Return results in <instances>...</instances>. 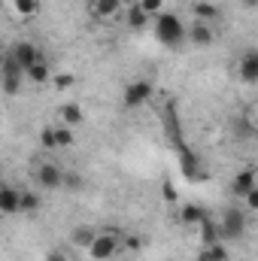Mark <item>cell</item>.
<instances>
[{
	"instance_id": "6da1fadb",
	"label": "cell",
	"mask_w": 258,
	"mask_h": 261,
	"mask_svg": "<svg viewBox=\"0 0 258 261\" xmlns=\"http://www.w3.org/2000/svg\"><path fill=\"white\" fill-rule=\"evenodd\" d=\"M155 40L167 49H176L183 40H186V24L179 15L173 12H158L155 15Z\"/></svg>"
},
{
	"instance_id": "7a4b0ae2",
	"label": "cell",
	"mask_w": 258,
	"mask_h": 261,
	"mask_svg": "<svg viewBox=\"0 0 258 261\" xmlns=\"http://www.w3.org/2000/svg\"><path fill=\"white\" fill-rule=\"evenodd\" d=\"M88 249V255L94 261H110L113 255H119L122 252V240H119V231L113 228V231H97L94 234V240L85 246Z\"/></svg>"
},
{
	"instance_id": "3957f363",
	"label": "cell",
	"mask_w": 258,
	"mask_h": 261,
	"mask_svg": "<svg viewBox=\"0 0 258 261\" xmlns=\"http://www.w3.org/2000/svg\"><path fill=\"white\" fill-rule=\"evenodd\" d=\"M216 228H219V237H225V240H240V237L246 234V213H243L240 206H228V210L222 213V222H219Z\"/></svg>"
},
{
	"instance_id": "277c9868",
	"label": "cell",
	"mask_w": 258,
	"mask_h": 261,
	"mask_svg": "<svg viewBox=\"0 0 258 261\" xmlns=\"http://www.w3.org/2000/svg\"><path fill=\"white\" fill-rule=\"evenodd\" d=\"M152 94H155V88H152V82H149V79H134V82H128V85H125L122 107H125V110L146 107V103L152 100Z\"/></svg>"
},
{
	"instance_id": "5b68a950",
	"label": "cell",
	"mask_w": 258,
	"mask_h": 261,
	"mask_svg": "<svg viewBox=\"0 0 258 261\" xmlns=\"http://www.w3.org/2000/svg\"><path fill=\"white\" fill-rule=\"evenodd\" d=\"M21 79H24V70L6 55V64L0 67V88L6 94H18L21 91Z\"/></svg>"
},
{
	"instance_id": "8992f818",
	"label": "cell",
	"mask_w": 258,
	"mask_h": 261,
	"mask_svg": "<svg viewBox=\"0 0 258 261\" xmlns=\"http://www.w3.org/2000/svg\"><path fill=\"white\" fill-rule=\"evenodd\" d=\"M61 179H64V170H61L58 164H52V161H43V164H40V170H37L40 189L55 192V189H61Z\"/></svg>"
},
{
	"instance_id": "52a82bcc",
	"label": "cell",
	"mask_w": 258,
	"mask_h": 261,
	"mask_svg": "<svg viewBox=\"0 0 258 261\" xmlns=\"http://www.w3.org/2000/svg\"><path fill=\"white\" fill-rule=\"evenodd\" d=\"M6 55H9V58H12L15 64L21 67V70H24V67L34 64V61H37V58H40L43 52H40V49H37L34 43H24V40H21V43H15V46H12V49L6 52Z\"/></svg>"
},
{
	"instance_id": "ba28073f",
	"label": "cell",
	"mask_w": 258,
	"mask_h": 261,
	"mask_svg": "<svg viewBox=\"0 0 258 261\" xmlns=\"http://www.w3.org/2000/svg\"><path fill=\"white\" fill-rule=\"evenodd\" d=\"M179 170H183V176L192 179V182H203V176H207L192 149H183V152H179Z\"/></svg>"
},
{
	"instance_id": "9c48e42d",
	"label": "cell",
	"mask_w": 258,
	"mask_h": 261,
	"mask_svg": "<svg viewBox=\"0 0 258 261\" xmlns=\"http://www.w3.org/2000/svg\"><path fill=\"white\" fill-rule=\"evenodd\" d=\"M88 12L97 21H110L122 12V0H88Z\"/></svg>"
},
{
	"instance_id": "30bf717a",
	"label": "cell",
	"mask_w": 258,
	"mask_h": 261,
	"mask_svg": "<svg viewBox=\"0 0 258 261\" xmlns=\"http://www.w3.org/2000/svg\"><path fill=\"white\" fill-rule=\"evenodd\" d=\"M186 40H192L194 46H213L216 31H213V24H210V21H194L192 28L186 31Z\"/></svg>"
},
{
	"instance_id": "8fae6325",
	"label": "cell",
	"mask_w": 258,
	"mask_h": 261,
	"mask_svg": "<svg viewBox=\"0 0 258 261\" xmlns=\"http://www.w3.org/2000/svg\"><path fill=\"white\" fill-rule=\"evenodd\" d=\"M240 76L246 85H255L258 82V52L255 49H246L243 58H240Z\"/></svg>"
},
{
	"instance_id": "7c38bea8",
	"label": "cell",
	"mask_w": 258,
	"mask_h": 261,
	"mask_svg": "<svg viewBox=\"0 0 258 261\" xmlns=\"http://www.w3.org/2000/svg\"><path fill=\"white\" fill-rule=\"evenodd\" d=\"M18 213V189L0 186V216H15Z\"/></svg>"
},
{
	"instance_id": "4fadbf2b",
	"label": "cell",
	"mask_w": 258,
	"mask_h": 261,
	"mask_svg": "<svg viewBox=\"0 0 258 261\" xmlns=\"http://www.w3.org/2000/svg\"><path fill=\"white\" fill-rule=\"evenodd\" d=\"M249 189H255V170H252V167L240 170V173L234 176V182H231V192H234V197H243Z\"/></svg>"
},
{
	"instance_id": "5bb4252c",
	"label": "cell",
	"mask_w": 258,
	"mask_h": 261,
	"mask_svg": "<svg viewBox=\"0 0 258 261\" xmlns=\"http://www.w3.org/2000/svg\"><path fill=\"white\" fill-rule=\"evenodd\" d=\"M24 76L31 79V82H37V85H43V82H49L52 79V73H49V64H46V58L40 55L37 61L31 67H24Z\"/></svg>"
},
{
	"instance_id": "9a60e30c",
	"label": "cell",
	"mask_w": 258,
	"mask_h": 261,
	"mask_svg": "<svg viewBox=\"0 0 258 261\" xmlns=\"http://www.w3.org/2000/svg\"><path fill=\"white\" fill-rule=\"evenodd\" d=\"M58 116H61V125H67V128H76V125H82V107L79 103H64L61 110H58Z\"/></svg>"
},
{
	"instance_id": "2e32d148",
	"label": "cell",
	"mask_w": 258,
	"mask_h": 261,
	"mask_svg": "<svg viewBox=\"0 0 258 261\" xmlns=\"http://www.w3.org/2000/svg\"><path fill=\"white\" fill-rule=\"evenodd\" d=\"M194 15H197V21H216L219 18V6L216 3H210V0H197L194 3Z\"/></svg>"
},
{
	"instance_id": "e0dca14e",
	"label": "cell",
	"mask_w": 258,
	"mask_h": 261,
	"mask_svg": "<svg viewBox=\"0 0 258 261\" xmlns=\"http://www.w3.org/2000/svg\"><path fill=\"white\" fill-rule=\"evenodd\" d=\"M43 206V200L37 192H18V213H37Z\"/></svg>"
},
{
	"instance_id": "ac0fdd59",
	"label": "cell",
	"mask_w": 258,
	"mask_h": 261,
	"mask_svg": "<svg viewBox=\"0 0 258 261\" xmlns=\"http://www.w3.org/2000/svg\"><path fill=\"white\" fill-rule=\"evenodd\" d=\"M179 219H183V225H200V222L207 219V213H203L197 203H186V206L179 210Z\"/></svg>"
},
{
	"instance_id": "d6986e66",
	"label": "cell",
	"mask_w": 258,
	"mask_h": 261,
	"mask_svg": "<svg viewBox=\"0 0 258 261\" xmlns=\"http://www.w3.org/2000/svg\"><path fill=\"white\" fill-rule=\"evenodd\" d=\"M200 261H228V249H225V243H210V246H203V252H200Z\"/></svg>"
},
{
	"instance_id": "ffe728a7",
	"label": "cell",
	"mask_w": 258,
	"mask_h": 261,
	"mask_svg": "<svg viewBox=\"0 0 258 261\" xmlns=\"http://www.w3.org/2000/svg\"><path fill=\"white\" fill-rule=\"evenodd\" d=\"M12 9L21 15V18H34L40 12V0H12Z\"/></svg>"
},
{
	"instance_id": "44dd1931",
	"label": "cell",
	"mask_w": 258,
	"mask_h": 261,
	"mask_svg": "<svg viewBox=\"0 0 258 261\" xmlns=\"http://www.w3.org/2000/svg\"><path fill=\"white\" fill-rule=\"evenodd\" d=\"M94 234H97L94 228H88V225H79V228L73 231V246H82V249H85V246L94 240Z\"/></svg>"
},
{
	"instance_id": "7402d4cb",
	"label": "cell",
	"mask_w": 258,
	"mask_h": 261,
	"mask_svg": "<svg viewBox=\"0 0 258 261\" xmlns=\"http://www.w3.org/2000/svg\"><path fill=\"white\" fill-rule=\"evenodd\" d=\"M146 21H149V15H146V12L134 3V6L128 9V28H134V31H143V28H146Z\"/></svg>"
},
{
	"instance_id": "603a6c76",
	"label": "cell",
	"mask_w": 258,
	"mask_h": 261,
	"mask_svg": "<svg viewBox=\"0 0 258 261\" xmlns=\"http://www.w3.org/2000/svg\"><path fill=\"white\" fill-rule=\"evenodd\" d=\"M52 130H55V149L73 146V130L67 128V125H52Z\"/></svg>"
},
{
	"instance_id": "cb8c5ba5",
	"label": "cell",
	"mask_w": 258,
	"mask_h": 261,
	"mask_svg": "<svg viewBox=\"0 0 258 261\" xmlns=\"http://www.w3.org/2000/svg\"><path fill=\"white\" fill-rule=\"evenodd\" d=\"M216 240H219V228H216L210 219H203V222H200V243L210 246V243H216Z\"/></svg>"
},
{
	"instance_id": "d4e9b609",
	"label": "cell",
	"mask_w": 258,
	"mask_h": 261,
	"mask_svg": "<svg viewBox=\"0 0 258 261\" xmlns=\"http://www.w3.org/2000/svg\"><path fill=\"white\" fill-rule=\"evenodd\" d=\"M137 6H140V9H143L146 15H158V12L164 9V0H140Z\"/></svg>"
},
{
	"instance_id": "484cf974",
	"label": "cell",
	"mask_w": 258,
	"mask_h": 261,
	"mask_svg": "<svg viewBox=\"0 0 258 261\" xmlns=\"http://www.w3.org/2000/svg\"><path fill=\"white\" fill-rule=\"evenodd\" d=\"M40 146L43 149H55V130H52V125L40 130Z\"/></svg>"
},
{
	"instance_id": "4316f807",
	"label": "cell",
	"mask_w": 258,
	"mask_h": 261,
	"mask_svg": "<svg viewBox=\"0 0 258 261\" xmlns=\"http://www.w3.org/2000/svg\"><path fill=\"white\" fill-rule=\"evenodd\" d=\"M61 186H64V189H73V192H79V189H82V176H79V173H64Z\"/></svg>"
},
{
	"instance_id": "83f0119b",
	"label": "cell",
	"mask_w": 258,
	"mask_h": 261,
	"mask_svg": "<svg viewBox=\"0 0 258 261\" xmlns=\"http://www.w3.org/2000/svg\"><path fill=\"white\" fill-rule=\"evenodd\" d=\"M122 249H128V252H140V249H143V240H140L137 234H128V237L122 240Z\"/></svg>"
},
{
	"instance_id": "f1b7e54d",
	"label": "cell",
	"mask_w": 258,
	"mask_h": 261,
	"mask_svg": "<svg viewBox=\"0 0 258 261\" xmlns=\"http://www.w3.org/2000/svg\"><path fill=\"white\" fill-rule=\"evenodd\" d=\"M52 82H55V88H58V91H64V88H70V85H73L76 79H73V73H58V76H55Z\"/></svg>"
},
{
	"instance_id": "f546056e",
	"label": "cell",
	"mask_w": 258,
	"mask_h": 261,
	"mask_svg": "<svg viewBox=\"0 0 258 261\" xmlns=\"http://www.w3.org/2000/svg\"><path fill=\"white\" fill-rule=\"evenodd\" d=\"M243 200H246V210H258V189H249Z\"/></svg>"
},
{
	"instance_id": "4dcf8cb0",
	"label": "cell",
	"mask_w": 258,
	"mask_h": 261,
	"mask_svg": "<svg viewBox=\"0 0 258 261\" xmlns=\"http://www.w3.org/2000/svg\"><path fill=\"white\" fill-rule=\"evenodd\" d=\"M46 261H70V258H67L64 249H49L46 252Z\"/></svg>"
},
{
	"instance_id": "1f68e13d",
	"label": "cell",
	"mask_w": 258,
	"mask_h": 261,
	"mask_svg": "<svg viewBox=\"0 0 258 261\" xmlns=\"http://www.w3.org/2000/svg\"><path fill=\"white\" fill-rule=\"evenodd\" d=\"M164 197H167V200H176V192H173L170 186H164Z\"/></svg>"
},
{
	"instance_id": "d6a6232c",
	"label": "cell",
	"mask_w": 258,
	"mask_h": 261,
	"mask_svg": "<svg viewBox=\"0 0 258 261\" xmlns=\"http://www.w3.org/2000/svg\"><path fill=\"white\" fill-rule=\"evenodd\" d=\"M243 3H246V9H255V3H258V0H243Z\"/></svg>"
},
{
	"instance_id": "836d02e7",
	"label": "cell",
	"mask_w": 258,
	"mask_h": 261,
	"mask_svg": "<svg viewBox=\"0 0 258 261\" xmlns=\"http://www.w3.org/2000/svg\"><path fill=\"white\" fill-rule=\"evenodd\" d=\"M6 64V52H3V49H0V67Z\"/></svg>"
}]
</instances>
